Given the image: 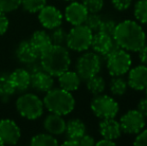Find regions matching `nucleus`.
I'll list each match as a JSON object with an SVG mask.
<instances>
[{
    "label": "nucleus",
    "instance_id": "f257e3e1",
    "mask_svg": "<svg viewBox=\"0 0 147 146\" xmlns=\"http://www.w3.org/2000/svg\"><path fill=\"white\" fill-rule=\"evenodd\" d=\"M112 37L118 46L126 51L137 52L146 42L143 28L133 20H125L116 24Z\"/></svg>",
    "mask_w": 147,
    "mask_h": 146
},
{
    "label": "nucleus",
    "instance_id": "f03ea898",
    "mask_svg": "<svg viewBox=\"0 0 147 146\" xmlns=\"http://www.w3.org/2000/svg\"><path fill=\"white\" fill-rule=\"evenodd\" d=\"M39 62L46 72L53 77H58L69 69L71 58L69 51L64 45L52 44L39 55Z\"/></svg>",
    "mask_w": 147,
    "mask_h": 146
},
{
    "label": "nucleus",
    "instance_id": "7ed1b4c3",
    "mask_svg": "<svg viewBox=\"0 0 147 146\" xmlns=\"http://www.w3.org/2000/svg\"><path fill=\"white\" fill-rule=\"evenodd\" d=\"M44 107L49 112L59 115H67L73 111L75 107V99L71 92L62 88H52L45 93L43 98Z\"/></svg>",
    "mask_w": 147,
    "mask_h": 146
},
{
    "label": "nucleus",
    "instance_id": "20e7f679",
    "mask_svg": "<svg viewBox=\"0 0 147 146\" xmlns=\"http://www.w3.org/2000/svg\"><path fill=\"white\" fill-rule=\"evenodd\" d=\"M44 103L39 96L34 93H24L16 100V109L23 118L28 120H36L42 116L44 112Z\"/></svg>",
    "mask_w": 147,
    "mask_h": 146
},
{
    "label": "nucleus",
    "instance_id": "39448f33",
    "mask_svg": "<svg viewBox=\"0 0 147 146\" xmlns=\"http://www.w3.org/2000/svg\"><path fill=\"white\" fill-rule=\"evenodd\" d=\"M106 65L112 76H122L127 73L131 66V57L129 53L118 45L106 55Z\"/></svg>",
    "mask_w": 147,
    "mask_h": 146
},
{
    "label": "nucleus",
    "instance_id": "423d86ee",
    "mask_svg": "<svg viewBox=\"0 0 147 146\" xmlns=\"http://www.w3.org/2000/svg\"><path fill=\"white\" fill-rule=\"evenodd\" d=\"M92 37V31L86 25H75L67 33L66 46L73 51L82 52L91 46Z\"/></svg>",
    "mask_w": 147,
    "mask_h": 146
},
{
    "label": "nucleus",
    "instance_id": "0eeeda50",
    "mask_svg": "<svg viewBox=\"0 0 147 146\" xmlns=\"http://www.w3.org/2000/svg\"><path fill=\"white\" fill-rule=\"evenodd\" d=\"M28 71L30 72V86L39 93H46L53 88L54 79L53 76L44 70L41 66L39 59L32 64L28 65Z\"/></svg>",
    "mask_w": 147,
    "mask_h": 146
},
{
    "label": "nucleus",
    "instance_id": "6e6552de",
    "mask_svg": "<svg viewBox=\"0 0 147 146\" xmlns=\"http://www.w3.org/2000/svg\"><path fill=\"white\" fill-rule=\"evenodd\" d=\"M76 72L81 79L88 78L99 73L101 68V59L97 53L86 52L82 54L76 61Z\"/></svg>",
    "mask_w": 147,
    "mask_h": 146
},
{
    "label": "nucleus",
    "instance_id": "1a4fd4ad",
    "mask_svg": "<svg viewBox=\"0 0 147 146\" xmlns=\"http://www.w3.org/2000/svg\"><path fill=\"white\" fill-rule=\"evenodd\" d=\"M91 110L101 119L114 118L119 111V105L112 97L98 94L91 101Z\"/></svg>",
    "mask_w": 147,
    "mask_h": 146
},
{
    "label": "nucleus",
    "instance_id": "9d476101",
    "mask_svg": "<svg viewBox=\"0 0 147 146\" xmlns=\"http://www.w3.org/2000/svg\"><path fill=\"white\" fill-rule=\"evenodd\" d=\"M121 130L127 134H137L145 126V117L137 109L129 110L120 118Z\"/></svg>",
    "mask_w": 147,
    "mask_h": 146
},
{
    "label": "nucleus",
    "instance_id": "9b49d317",
    "mask_svg": "<svg viewBox=\"0 0 147 146\" xmlns=\"http://www.w3.org/2000/svg\"><path fill=\"white\" fill-rule=\"evenodd\" d=\"M38 20L45 29L52 30L58 26H61L63 21V14L55 6L45 5L38 12Z\"/></svg>",
    "mask_w": 147,
    "mask_h": 146
},
{
    "label": "nucleus",
    "instance_id": "f8f14e48",
    "mask_svg": "<svg viewBox=\"0 0 147 146\" xmlns=\"http://www.w3.org/2000/svg\"><path fill=\"white\" fill-rule=\"evenodd\" d=\"M21 137V130L17 123L9 118L0 120V140L3 144L15 145Z\"/></svg>",
    "mask_w": 147,
    "mask_h": 146
},
{
    "label": "nucleus",
    "instance_id": "ddd939ff",
    "mask_svg": "<svg viewBox=\"0 0 147 146\" xmlns=\"http://www.w3.org/2000/svg\"><path fill=\"white\" fill-rule=\"evenodd\" d=\"M88 15V11L81 2L71 1L65 8L64 16L67 22H69L71 25H80L84 24L86 17Z\"/></svg>",
    "mask_w": 147,
    "mask_h": 146
},
{
    "label": "nucleus",
    "instance_id": "4468645a",
    "mask_svg": "<svg viewBox=\"0 0 147 146\" xmlns=\"http://www.w3.org/2000/svg\"><path fill=\"white\" fill-rule=\"evenodd\" d=\"M116 45L117 44L115 43L112 36L103 33V32L97 31V33H95L92 37L90 47H92L94 52L98 55L106 56Z\"/></svg>",
    "mask_w": 147,
    "mask_h": 146
},
{
    "label": "nucleus",
    "instance_id": "2eb2a0df",
    "mask_svg": "<svg viewBox=\"0 0 147 146\" xmlns=\"http://www.w3.org/2000/svg\"><path fill=\"white\" fill-rule=\"evenodd\" d=\"M15 55L17 60L25 65L32 64L39 59V53L33 47L29 40H23L17 45L15 49Z\"/></svg>",
    "mask_w": 147,
    "mask_h": 146
},
{
    "label": "nucleus",
    "instance_id": "dca6fc26",
    "mask_svg": "<svg viewBox=\"0 0 147 146\" xmlns=\"http://www.w3.org/2000/svg\"><path fill=\"white\" fill-rule=\"evenodd\" d=\"M128 85L134 90H144L147 86V65H138L129 71Z\"/></svg>",
    "mask_w": 147,
    "mask_h": 146
},
{
    "label": "nucleus",
    "instance_id": "f3484780",
    "mask_svg": "<svg viewBox=\"0 0 147 146\" xmlns=\"http://www.w3.org/2000/svg\"><path fill=\"white\" fill-rule=\"evenodd\" d=\"M43 127L45 131L51 135H61L65 133L66 122L62 115L49 112V114L44 118Z\"/></svg>",
    "mask_w": 147,
    "mask_h": 146
},
{
    "label": "nucleus",
    "instance_id": "a211bd4d",
    "mask_svg": "<svg viewBox=\"0 0 147 146\" xmlns=\"http://www.w3.org/2000/svg\"><path fill=\"white\" fill-rule=\"evenodd\" d=\"M9 75V79L13 85L15 91L25 92L30 87L31 76L28 69L17 68L13 70Z\"/></svg>",
    "mask_w": 147,
    "mask_h": 146
},
{
    "label": "nucleus",
    "instance_id": "6ab92c4d",
    "mask_svg": "<svg viewBox=\"0 0 147 146\" xmlns=\"http://www.w3.org/2000/svg\"><path fill=\"white\" fill-rule=\"evenodd\" d=\"M99 132L103 138L116 140L120 137L122 130L119 122L114 118H106L102 119L99 124Z\"/></svg>",
    "mask_w": 147,
    "mask_h": 146
},
{
    "label": "nucleus",
    "instance_id": "aec40b11",
    "mask_svg": "<svg viewBox=\"0 0 147 146\" xmlns=\"http://www.w3.org/2000/svg\"><path fill=\"white\" fill-rule=\"evenodd\" d=\"M58 82L60 88L66 91L73 92L77 90L81 83V78L76 71H70L69 69L58 76Z\"/></svg>",
    "mask_w": 147,
    "mask_h": 146
},
{
    "label": "nucleus",
    "instance_id": "412c9836",
    "mask_svg": "<svg viewBox=\"0 0 147 146\" xmlns=\"http://www.w3.org/2000/svg\"><path fill=\"white\" fill-rule=\"evenodd\" d=\"M29 41L33 45V47L37 50V52L39 53V55L52 45L50 34H48L44 30H37V31L33 32Z\"/></svg>",
    "mask_w": 147,
    "mask_h": 146
},
{
    "label": "nucleus",
    "instance_id": "4be33fe9",
    "mask_svg": "<svg viewBox=\"0 0 147 146\" xmlns=\"http://www.w3.org/2000/svg\"><path fill=\"white\" fill-rule=\"evenodd\" d=\"M86 132V126L83 121L78 118L70 119L68 122H66L65 133L67 135V138L79 140Z\"/></svg>",
    "mask_w": 147,
    "mask_h": 146
},
{
    "label": "nucleus",
    "instance_id": "5701e85b",
    "mask_svg": "<svg viewBox=\"0 0 147 146\" xmlns=\"http://www.w3.org/2000/svg\"><path fill=\"white\" fill-rule=\"evenodd\" d=\"M13 85L9 79L8 74H0V100L3 102H7L15 93Z\"/></svg>",
    "mask_w": 147,
    "mask_h": 146
},
{
    "label": "nucleus",
    "instance_id": "b1692460",
    "mask_svg": "<svg viewBox=\"0 0 147 146\" xmlns=\"http://www.w3.org/2000/svg\"><path fill=\"white\" fill-rule=\"evenodd\" d=\"M86 81H87L86 82V87H87L88 91L91 94L98 95V94H101L105 90V86H106L105 80L101 76H98L97 74L88 78Z\"/></svg>",
    "mask_w": 147,
    "mask_h": 146
},
{
    "label": "nucleus",
    "instance_id": "393cba45",
    "mask_svg": "<svg viewBox=\"0 0 147 146\" xmlns=\"http://www.w3.org/2000/svg\"><path fill=\"white\" fill-rule=\"evenodd\" d=\"M30 144L32 146H54L58 144V141L49 133H39L31 138Z\"/></svg>",
    "mask_w": 147,
    "mask_h": 146
},
{
    "label": "nucleus",
    "instance_id": "a878e982",
    "mask_svg": "<svg viewBox=\"0 0 147 146\" xmlns=\"http://www.w3.org/2000/svg\"><path fill=\"white\" fill-rule=\"evenodd\" d=\"M110 91L113 95L121 96L125 94L127 90V81L123 79L120 76H114L110 82Z\"/></svg>",
    "mask_w": 147,
    "mask_h": 146
},
{
    "label": "nucleus",
    "instance_id": "bb28decb",
    "mask_svg": "<svg viewBox=\"0 0 147 146\" xmlns=\"http://www.w3.org/2000/svg\"><path fill=\"white\" fill-rule=\"evenodd\" d=\"M46 5V0H21V6L29 13H38Z\"/></svg>",
    "mask_w": 147,
    "mask_h": 146
},
{
    "label": "nucleus",
    "instance_id": "cd10ccee",
    "mask_svg": "<svg viewBox=\"0 0 147 146\" xmlns=\"http://www.w3.org/2000/svg\"><path fill=\"white\" fill-rule=\"evenodd\" d=\"M134 16L139 22L147 24V0H139L134 6Z\"/></svg>",
    "mask_w": 147,
    "mask_h": 146
},
{
    "label": "nucleus",
    "instance_id": "c85d7f7f",
    "mask_svg": "<svg viewBox=\"0 0 147 146\" xmlns=\"http://www.w3.org/2000/svg\"><path fill=\"white\" fill-rule=\"evenodd\" d=\"M50 33V38L52 41V44L55 45H64L66 44V39H67V33L64 28H62L61 26L54 28L51 30Z\"/></svg>",
    "mask_w": 147,
    "mask_h": 146
},
{
    "label": "nucleus",
    "instance_id": "c756f323",
    "mask_svg": "<svg viewBox=\"0 0 147 146\" xmlns=\"http://www.w3.org/2000/svg\"><path fill=\"white\" fill-rule=\"evenodd\" d=\"M102 18L100 15L97 13H88L87 17H86L85 21H84V25H86L91 31H98L100 25L102 23Z\"/></svg>",
    "mask_w": 147,
    "mask_h": 146
},
{
    "label": "nucleus",
    "instance_id": "7c9ffc66",
    "mask_svg": "<svg viewBox=\"0 0 147 146\" xmlns=\"http://www.w3.org/2000/svg\"><path fill=\"white\" fill-rule=\"evenodd\" d=\"M21 6V0H0V11L10 13Z\"/></svg>",
    "mask_w": 147,
    "mask_h": 146
},
{
    "label": "nucleus",
    "instance_id": "2f4dec72",
    "mask_svg": "<svg viewBox=\"0 0 147 146\" xmlns=\"http://www.w3.org/2000/svg\"><path fill=\"white\" fill-rule=\"evenodd\" d=\"M81 3L87 9L88 13H98L102 10L104 0H82Z\"/></svg>",
    "mask_w": 147,
    "mask_h": 146
},
{
    "label": "nucleus",
    "instance_id": "473e14b6",
    "mask_svg": "<svg viewBox=\"0 0 147 146\" xmlns=\"http://www.w3.org/2000/svg\"><path fill=\"white\" fill-rule=\"evenodd\" d=\"M115 27H116V23L113 20H103L98 31L103 32L105 34H108L110 36H113Z\"/></svg>",
    "mask_w": 147,
    "mask_h": 146
},
{
    "label": "nucleus",
    "instance_id": "72a5a7b5",
    "mask_svg": "<svg viewBox=\"0 0 147 146\" xmlns=\"http://www.w3.org/2000/svg\"><path fill=\"white\" fill-rule=\"evenodd\" d=\"M111 2H112V5L115 9L119 10V11H123L131 6L132 0H111Z\"/></svg>",
    "mask_w": 147,
    "mask_h": 146
},
{
    "label": "nucleus",
    "instance_id": "f704fd0d",
    "mask_svg": "<svg viewBox=\"0 0 147 146\" xmlns=\"http://www.w3.org/2000/svg\"><path fill=\"white\" fill-rule=\"evenodd\" d=\"M9 27V20H8L6 13L0 11V36L6 33Z\"/></svg>",
    "mask_w": 147,
    "mask_h": 146
},
{
    "label": "nucleus",
    "instance_id": "c9c22d12",
    "mask_svg": "<svg viewBox=\"0 0 147 146\" xmlns=\"http://www.w3.org/2000/svg\"><path fill=\"white\" fill-rule=\"evenodd\" d=\"M134 145H147V129L145 130H143L141 132L140 131L139 133H138L137 137L135 138V140H134L133 142Z\"/></svg>",
    "mask_w": 147,
    "mask_h": 146
},
{
    "label": "nucleus",
    "instance_id": "e433bc0d",
    "mask_svg": "<svg viewBox=\"0 0 147 146\" xmlns=\"http://www.w3.org/2000/svg\"><path fill=\"white\" fill-rule=\"evenodd\" d=\"M95 144V141L94 138L90 135L87 134H84L81 138L78 140V145H83V146H91V145H94Z\"/></svg>",
    "mask_w": 147,
    "mask_h": 146
},
{
    "label": "nucleus",
    "instance_id": "4c0bfd02",
    "mask_svg": "<svg viewBox=\"0 0 147 146\" xmlns=\"http://www.w3.org/2000/svg\"><path fill=\"white\" fill-rule=\"evenodd\" d=\"M137 110L139 111L145 118H147V97L144 98V99H141L138 102Z\"/></svg>",
    "mask_w": 147,
    "mask_h": 146
},
{
    "label": "nucleus",
    "instance_id": "58836bf2",
    "mask_svg": "<svg viewBox=\"0 0 147 146\" xmlns=\"http://www.w3.org/2000/svg\"><path fill=\"white\" fill-rule=\"evenodd\" d=\"M138 52H139V60L144 65H147V44H144L138 50Z\"/></svg>",
    "mask_w": 147,
    "mask_h": 146
},
{
    "label": "nucleus",
    "instance_id": "ea45409f",
    "mask_svg": "<svg viewBox=\"0 0 147 146\" xmlns=\"http://www.w3.org/2000/svg\"><path fill=\"white\" fill-rule=\"evenodd\" d=\"M95 144L98 145V146H103V145H115V142H114V140H110V139L103 138L102 140L98 141V142H96Z\"/></svg>",
    "mask_w": 147,
    "mask_h": 146
},
{
    "label": "nucleus",
    "instance_id": "a19ab883",
    "mask_svg": "<svg viewBox=\"0 0 147 146\" xmlns=\"http://www.w3.org/2000/svg\"><path fill=\"white\" fill-rule=\"evenodd\" d=\"M63 145H78V140L67 138V140H65L63 142Z\"/></svg>",
    "mask_w": 147,
    "mask_h": 146
},
{
    "label": "nucleus",
    "instance_id": "79ce46f5",
    "mask_svg": "<svg viewBox=\"0 0 147 146\" xmlns=\"http://www.w3.org/2000/svg\"><path fill=\"white\" fill-rule=\"evenodd\" d=\"M144 90H145V93H146V97H147V86H146V88H145V89H144Z\"/></svg>",
    "mask_w": 147,
    "mask_h": 146
},
{
    "label": "nucleus",
    "instance_id": "37998d69",
    "mask_svg": "<svg viewBox=\"0 0 147 146\" xmlns=\"http://www.w3.org/2000/svg\"><path fill=\"white\" fill-rule=\"evenodd\" d=\"M0 145H4V144H3V142H2L1 140H0Z\"/></svg>",
    "mask_w": 147,
    "mask_h": 146
},
{
    "label": "nucleus",
    "instance_id": "c03bdc74",
    "mask_svg": "<svg viewBox=\"0 0 147 146\" xmlns=\"http://www.w3.org/2000/svg\"><path fill=\"white\" fill-rule=\"evenodd\" d=\"M65 1H75V0H65Z\"/></svg>",
    "mask_w": 147,
    "mask_h": 146
}]
</instances>
